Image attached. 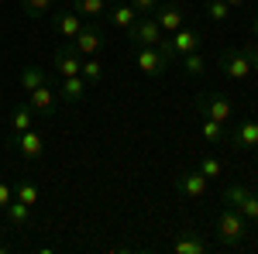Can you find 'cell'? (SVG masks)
<instances>
[{"instance_id":"cell-8","label":"cell","mask_w":258,"mask_h":254,"mask_svg":"<svg viewBox=\"0 0 258 254\" xmlns=\"http://www.w3.org/2000/svg\"><path fill=\"white\" fill-rule=\"evenodd\" d=\"M11 148H18V155L28 158V161H38L45 155V137L35 127H28L24 134H11Z\"/></svg>"},{"instance_id":"cell-26","label":"cell","mask_w":258,"mask_h":254,"mask_svg":"<svg viewBox=\"0 0 258 254\" xmlns=\"http://www.w3.org/2000/svg\"><path fill=\"white\" fill-rule=\"evenodd\" d=\"M179 65H182V72H186V76H203V72H207V59H203L200 52L182 55V59H179Z\"/></svg>"},{"instance_id":"cell-37","label":"cell","mask_w":258,"mask_h":254,"mask_svg":"<svg viewBox=\"0 0 258 254\" xmlns=\"http://www.w3.org/2000/svg\"><path fill=\"white\" fill-rule=\"evenodd\" d=\"M107 4H120V0H107Z\"/></svg>"},{"instance_id":"cell-15","label":"cell","mask_w":258,"mask_h":254,"mask_svg":"<svg viewBox=\"0 0 258 254\" xmlns=\"http://www.w3.org/2000/svg\"><path fill=\"white\" fill-rule=\"evenodd\" d=\"M107 21H110V28H117V31H127V28L138 21V11H135L127 0H120V4H110V7H107Z\"/></svg>"},{"instance_id":"cell-27","label":"cell","mask_w":258,"mask_h":254,"mask_svg":"<svg viewBox=\"0 0 258 254\" xmlns=\"http://www.w3.org/2000/svg\"><path fill=\"white\" fill-rule=\"evenodd\" d=\"M55 4H59V0H21V7H24L28 18H45Z\"/></svg>"},{"instance_id":"cell-7","label":"cell","mask_w":258,"mask_h":254,"mask_svg":"<svg viewBox=\"0 0 258 254\" xmlns=\"http://www.w3.org/2000/svg\"><path fill=\"white\" fill-rule=\"evenodd\" d=\"M80 72H83V55L66 41V48H59L55 59H52V76L66 79V76H80Z\"/></svg>"},{"instance_id":"cell-12","label":"cell","mask_w":258,"mask_h":254,"mask_svg":"<svg viewBox=\"0 0 258 254\" xmlns=\"http://www.w3.org/2000/svg\"><path fill=\"white\" fill-rule=\"evenodd\" d=\"M152 18L159 21V28L165 31V35H172V31H179V28L186 24V11H182V4H169V0H165V4L155 7Z\"/></svg>"},{"instance_id":"cell-9","label":"cell","mask_w":258,"mask_h":254,"mask_svg":"<svg viewBox=\"0 0 258 254\" xmlns=\"http://www.w3.org/2000/svg\"><path fill=\"white\" fill-rule=\"evenodd\" d=\"M76 52H80L83 59H90V55H97L100 52V45H103V31H100V24H83L80 28V35L69 41Z\"/></svg>"},{"instance_id":"cell-6","label":"cell","mask_w":258,"mask_h":254,"mask_svg":"<svg viewBox=\"0 0 258 254\" xmlns=\"http://www.w3.org/2000/svg\"><path fill=\"white\" fill-rule=\"evenodd\" d=\"M176 189L186 199H207L210 196V179L203 176L200 168H189V172H179L176 176Z\"/></svg>"},{"instance_id":"cell-3","label":"cell","mask_w":258,"mask_h":254,"mask_svg":"<svg viewBox=\"0 0 258 254\" xmlns=\"http://www.w3.org/2000/svg\"><path fill=\"white\" fill-rule=\"evenodd\" d=\"M220 203H227V206H234L248 223H258V193H251V189H244V186H227L224 189V196H220Z\"/></svg>"},{"instance_id":"cell-34","label":"cell","mask_w":258,"mask_h":254,"mask_svg":"<svg viewBox=\"0 0 258 254\" xmlns=\"http://www.w3.org/2000/svg\"><path fill=\"white\" fill-rule=\"evenodd\" d=\"M251 31H255V38H258V14H255V21H251Z\"/></svg>"},{"instance_id":"cell-24","label":"cell","mask_w":258,"mask_h":254,"mask_svg":"<svg viewBox=\"0 0 258 254\" xmlns=\"http://www.w3.org/2000/svg\"><path fill=\"white\" fill-rule=\"evenodd\" d=\"M83 79H86V86H100L103 82V62L97 55H90V59H83Z\"/></svg>"},{"instance_id":"cell-28","label":"cell","mask_w":258,"mask_h":254,"mask_svg":"<svg viewBox=\"0 0 258 254\" xmlns=\"http://www.w3.org/2000/svg\"><path fill=\"white\" fill-rule=\"evenodd\" d=\"M14 199L35 206V203H38V186H35V182H18V186H14Z\"/></svg>"},{"instance_id":"cell-1","label":"cell","mask_w":258,"mask_h":254,"mask_svg":"<svg viewBox=\"0 0 258 254\" xmlns=\"http://www.w3.org/2000/svg\"><path fill=\"white\" fill-rule=\"evenodd\" d=\"M214 234H217L220 247H241V240L248 237V220L234 206H224L214 220Z\"/></svg>"},{"instance_id":"cell-35","label":"cell","mask_w":258,"mask_h":254,"mask_svg":"<svg viewBox=\"0 0 258 254\" xmlns=\"http://www.w3.org/2000/svg\"><path fill=\"white\" fill-rule=\"evenodd\" d=\"M255 168H258V148H255Z\"/></svg>"},{"instance_id":"cell-17","label":"cell","mask_w":258,"mask_h":254,"mask_svg":"<svg viewBox=\"0 0 258 254\" xmlns=\"http://www.w3.org/2000/svg\"><path fill=\"white\" fill-rule=\"evenodd\" d=\"M207 240L197 234V230H182V234L172 240V254H207Z\"/></svg>"},{"instance_id":"cell-36","label":"cell","mask_w":258,"mask_h":254,"mask_svg":"<svg viewBox=\"0 0 258 254\" xmlns=\"http://www.w3.org/2000/svg\"><path fill=\"white\" fill-rule=\"evenodd\" d=\"M169 4H186V0H169Z\"/></svg>"},{"instance_id":"cell-14","label":"cell","mask_w":258,"mask_h":254,"mask_svg":"<svg viewBox=\"0 0 258 254\" xmlns=\"http://www.w3.org/2000/svg\"><path fill=\"white\" fill-rule=\"evenodd\" d=\"M86 79L83 76H66V79H55V93H59V100H66V103H80L83 97H86Z\"/></svg>"},{"instance_id":"cell-18","label":"cell","mask_w":258,"mask_h":254,"mask_svg":"<svg viewBox=\"0 0 258 254\" xmlns=\"http://www.w3.org/2000/svg\"><path fill=\"white\" fill-rule=\"evenodd\" d=\"M80 28H83V18L76 11H59V14H55V38L73 41L80 35Z\"/></svg>"},{"instance_id":"cell-33","label":"cell","mask_w":258,"mask_h":254,"mask_svg":"<svg viewBox=\"0 0 258 254\" xmlns=\"http://www.w3.org/2000/svg\"><path fill=\"white\" fill-rule=\"evenodd\" d=\"M224 4H227V7H231V11H238V7H244V4H248V0H224Z\"/></svg>"},{"instance_id":"cell-5","label":"cell","mask_w":258,"mask_h":254,"mask_svg":"<svg viewBox=\"0 0 258 254\" xmlns=\"http://www.w3.org/2000/svg\"><path fill=\"white\" fill-rule=\"evenodd\" d=\"M220 72L227 79H234V82H244L255 69H251V62L244 55V48H227V52H220Z\"/></svg>"},{"instance_id":"cell-10","label":"cell","mask_w":258,"mask_h":254,"mask_svg":"<svg viewBox=\"0 0 258 254\" xmlns=\"http://www.w3.org/2000/svg\"><path fill=\"white\" fill-rule=\"evenodd\" d=\"M55 100H59L55 86H52V82H41L38 90H31V93H28V107L35 110V117H52Z\"/></svg>"},{"instance_id":"cell-25","label":"cell","mask_w":258,"mask_h":254,"mask_svg":"<svg viewBox=\"0 0 258 254\" xmlns=\"http://www.w3.org/2000/svg\"><path fill=\"white\" fill-rule=\"evenodd\" d=\"M197 168L207 179H220V176H224V161H220L217 155H200L197 158Z\"/></svg>"},{"instance_id":"cell-32","label":"cell","mask_w":258,"mask_h":254,"mask_svg":"<svg viewBox=\"0 0 258 254\" xmlns=\"http://www.w3.org/2000/svg\"><path fill=\"white\" fill-rule=\"evenodd\" d=\"M244 55H248V62H251V69L258 72V38L248 41V48H244Z\"/></svg>"},{"instance_id":"cell-16","label":"cell","mask_w":258,"mask_h":254,"mask_svg":"<svg viewBox=\"0 0 258 254\" xmlns=\"http://www.w3.org/2000/svg\"><path fill=\"white\" fill-rule=\"evenodd\" d=\"M4 220H7V227H14V230H24L28 223H31V206L28 203H21V199H11L7 206H4Z\"/></svg>"},{"instance_id":"cell-21","label":"cell","mask_w":258,"mask_h":254,"mask_svg":"<svg viewBox=\"0 0 258 254\" xmlns=\"http://www.w3.org/2000/svg\"><path fill=\"white\" fill-rule=\"evenodd\" d=\"M200 137H203V141H207V144H210V148H217L220 141H224V124H220V120H214V117H200Z\"/></svg>"},{"instance_id":"cell-30","label":"cell","mask_w":258,"mask_h":254,"mask_svg":"<svg viewBox=\"0 0 258 254\" xmlns=\"http://www.w3.org/2000/svg\"><path fill=\"white\" fill-rule=\"evenodd\" d=\"M127 4H131L138 14H155V7H159L162 0H127Z\"/></svg>"},{"instance_id":"cell-22","label":"cell","mask_w":258,"mask_h":254,"mask_svg":"<svg viewBox=\"0 0 258 254\" xmlns=\"http://www.w3.org/2000/svg\"><path fill=\"white\" fill-rule=\"evenodd\" d=\"M107 0H73V11L80 14V18H107Z\"/></svg>"},{"instance_id":"cell-23","label":"cell","mask_w":258,"mask_h":254,"mask_svg":"<svg viewBox=\"0 0 258 254\" xmlns=\"http://www.w3.org/2000/svg\"><path fill=\"white\" fill-rule=\"evenodd\" d=\"M41 82H48V72H45V69H38V65H24V69H21V86H24V93L38 90Z\"/></svg>"},{"instance_id":"cell-2","label":"cell","mask_w":258,"mask_h":254,"mask_svg":"<svg viewBox=\"0 0 258 254\" xmlns=\"http://www.w3.org/2000/svg\"><path fill=\"white\" fill-rule=\"evenodd\" d=\"M124 35L131 38V48H155V45L165 38V31L159 28V21L152 18V14H138V21H135Z\"/></svg>"},{"instance_id":"cell-29","label":"cell","mask_w":258,"mask_h":254,"mask_svg":"<svg viewBox=\"0 0 258 254\" xmlns=\"http://www.w3.org/2000/svg\"><path fill=\"white\" fill-rule=\"evenodd\" d=\"M207 18L214 21V24H224V21L231 18V7L224 0H207Z\"/></svg>"},{"instance_id":"cell-20","label":"cell","mask_w":258,"mask_h":254,"mask_svg":"<svg viewBox=\"0 0 258 254\" xmlns=\"http://www.w3.org/2000/svg\"><path fill=\"white\" fill-rule=\"evenodd\" d=\"M28 127H35V110L28 107V100L14 107V114H11V134H24Z\"/></svg>"},{"instance_id":"cell-4","label":"cell","mask_w":258,"mask_h":254,"mask_svg":"<svg viewBox=\"0 0 258 254\" xmlns=\"http://www.w3.org/2000/svg\"><path fill=\"white\" fill-rule=\"evenodd\" d=\"M197 114L200 117H214L220 124H227V120L234 117V103L227 97H217V93H200L197 97Z\"/></svg>"},{"instance_id":"cell-19","label":"cell","mask_w":258,"mask_h":254,"mask_svg":"<svg viewBox=\"0 0 258 254\" xmlns=\"http://www.w3.org/2000/svg\"><path fill=\"white\" fill-rule=\"evenodd\" d=\"M234 148H258V120H238V127L231 131Z\"/></svg>"},{"instance_id":"cell-11","label":"cell","mask_w":258,"mask_h":254,"mask_svg":"<svg viewBox=\"0 0 258 254\" xmlns=\"http://www.w3.org/2000/svg\"><path fill=\"white\" fill-rule=\"evenodd\" d=\"M169 45H172V52H176V62L182 59V55H189V52H200V45H203V35H200L197 28H179V31H172L169 35Z\"/></svg>"},{"instance_id":"cell-13","label":"cell","mask_w":258,"mask_h":254,"mask_svg":"<svg viewBox=\"0 0 258 254\" xmlns=\"http://www.w3.org/2000/svg\"><path fill=\"white\" fill-rule=\"evenodd\" d=\"M135 62H138V72L145 76H165V69H169L159 48H135Z\"/></svg>"},{"instance_id":"cell-31","label":"cell","mask_w":258,"mask_h":254,"mask_svg":"<svg viewBox=\"0 0 258 254\" xmlns=\"http://www.w3.org/2000/svg\"><path fill=\"white\" fill-rule=\"evenodd\" d=\"M14 199V186L11 182H0V213H4V206Z\"/></svg>"}]
</instances>
